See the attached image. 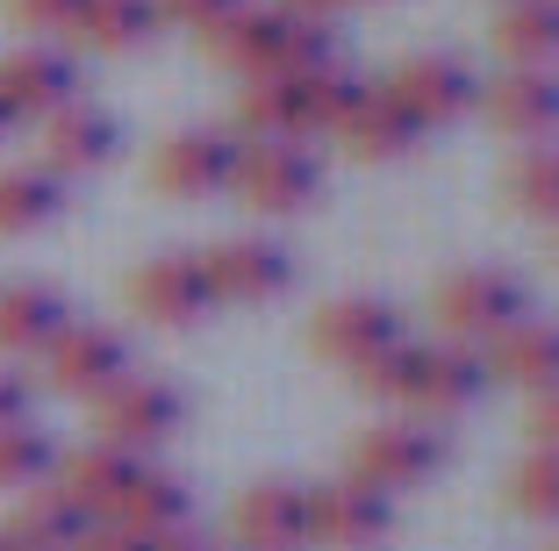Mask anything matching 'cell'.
<instances>
[{
  "label": "cell",
  "instance_id": "6da1fadb",
  "mask_svg": "<svg viewBox=\"0 0 559 551\" xmlns=\"http://www.w3.org/2000/svg\"><path fill=\"white\" fill-rule=\"evenodd\" d=\"M201 50L245 80H301L330 65V22L295 8H237L215 29H201Z\"/></svg>",
  "mask_w": 559,
  "mask_h": 551
},
{
  "label": "cell",
  "instance_id": "7a4b0ae2",
  "mask_svg": "<svg viewBox=\"0 0 559 551\" xmlns=\"http://www.w3.org/2000/svg\"><path fill=\"white\" fill-rule=\"evenodd\" d=\"M444 466V438L416 416H388V422H366L352 438V472L345 480L373 487V494H402V487H424L430 472Z\"/></svg>",
  "mask_w": 559,
  "mask_h": 551
},
{
  "label": "cell",
  "instance_id": "3957f363",
  "mask_svg": "<svg viewBox=\"0 0 559 551\" xmlns=\"http://www.w3.org/2000/svg\"><path fill=\"white\" fill-rule=\"evenodd\" d=\"M180 422H187V394L173 387V380H158V373H122L116 387L94 402V430H100V444H116V452H136V458H144L151 444L180 438Z\"/></svg>",
  "mask_w": 559,
  "mask_h": 551
},
{
  "label": "cell",
  "instance_id": "277c9868",
  "mask_svg": "<svg viewBox=\"0 0 559 551\" xmlns=\"http://www.w3.org/2000/svg\"><path fill=\"white\" fill-rule=\"evenodd\" d=\"M438 323L452 330V344H488L495 330H510L516 315H531V294L510 265H466L438 287Z\"/></svg>",
  "mask_w": 559,
  "mask_h": 551
},
{
  "label": "cell",
  "instance_id": "5b68a950",
  "mask_svg": "<svg viewBox=\"0 0 559 551\" xmlns=\"http://www.w3.org/2000/svg\"><path fill=\"white\" fill-rule=\"evenodd\" d=\"M230 194L259 215H295L323 194V165L316 151L301 144H237V172H230Z\"/></svg>",
  "mask_w": 559,
  "mask_h": 551
},
{
  "label": "cell",
  "instance_id": "8992f818",
  "mask_svg": "<svg viewBox=\"0 0 559 551\" xmlns=\"http://www.w3.org/2000/svg\"><path fill=\"white\" fill-rule=\"evenodd\" d=\"M380 94L395 100L416 130H444V122L474 115L480 80L460 65V58H444V50H416V58H402V65L388 72V86H380Z\"/></svg>",
  "mask_w": 559,
  "mask_h": 551
},
{
  "label": "cell",
  "instance_id": "52a82bcc",
  "mask_svg": "<svg viewBox=\"0 0 559 551\" xmlns=\"http://www.w3.org/2000/svg\"><path fill=\"white\" fill-rule=\"evenodd\" d=\"M201 279H209V301L259 309V301H280L295 287V259L265 237H223L215 251H201Z\"/></svg>",
  "mask_w": 559,
  "mask_h": 551
},
{
  "label": "cell",
  "instance_id": "ba28073f",
  "mask_svg": "<svg viewBox=\"0 0 559 551\" xmlns=\"http://www.w3.org/2000/svg\"><path fill=\"white\" fill-rule=\"evenodd\" d=\"M44 373H50V387L72 394V402H100V394L130 373V344L108 323H66L44 351Z\"/></svg>",
  "mask_w": 559,
  "mask_h": 551
},
{
  "label": "cell",
  "instance_id": "9c48e42d",
  "mask_svg": "<svg viewBox=\"0 0 559 551\" xmlns=\"http://www.w3.org/2000/svg\"><path fill=\"white\" fill-rule=\"evenodd\" d=\"M395 344H402V315L388 309V301H366V294L330 301V309H316V323H309V351L323 358V366H345V373H359L366 358L395 351Z\"/></svg>",
  "mask_w": 559,
  "mask_h": 551
},
{
  "label": "cell",
  "instance_id": "30bf717a",
  "mask_svg": "<svg viewBox=\"0 0 559 551\" xmlns=\"http://www.w3.org/2000/svg\"><path fill=\"white\" fill-rule=\"evenodd\" d=\"M230 172H237V136L230 130H180V136H165L158 158H151V187L173 194V201L230 194Z\"/></svg>",
  "mask_w": 559,
  "mask_h": 551
},
{
  "label": "cell",
  "instance_id": "8fae6325",
  "mask_svg": "<svg viewBox=\"0 0 559 551\" xmlns=\"http://www.w3.org/2000/svg\"><path fill=\"white\" fill-rule=\"evenodd\" d=\"M237 551H301L309 544V487L301 480H251L230 502Z\"/></svg>",
  "mask_w": 559,
  "mask_h": 551
},
{
  "label": "cell",
  "instance_id": "7c38bea8",
  "mask_svg": "<svg viewBox=\"0 0 559 551\" xmlns=\"http://www.w3.org/2000/svg\"><path fill=\"white\" fill-rule=\"evenodd\" d=\"M480 394H488V366H480L474 344H416L402 408H416V416H466Z\"/></svg>",
  "mask_w": 559,
  "mask_h": 551
},
{
  "label": "cell",
  "instance_id": "4fadbf2b",
  "mask_svg": "<svg viewBox=\"0 0 559 551\" xmlns=\"http://www.w3.org/2000/svg\"><path fill=\"white\" fill-rule=\"evenodd\" d=\"M130 309L158 330H187L215 309L209 301V279H201V259L194 251H165V259H144L130 273Z\"/></svg>",
  "mask_w": 559,
  "mask_h": 551
},
{
  "label": "cell",
  "instance_id": "5bb4252c",
  "mask_svg": "<svg viewBox=\"0 0 559 551\" xmlns=\"http://www.w3.org/2000/svg\"><path fill=\"white\" fill-rule=\"evenodd\" d=\"M388 530H395L388 494H373V487H359V480H330V487L309 494V544L366 551V544H380Z\"/></svg>",
  "mask_w": 559,
  "mask_h": 551
},
{
  "label": "cell",
  "instance_id": "9a60e30c",
  "mask_svg": "<svg viewBox=\"0 0 559 551\" xmlns=\"http://www.w3.org/2000/svg\"><path fill=\"white\" fill-rule=\"evenodd\" d=\"M122 151V122L94 100H66L58 115H44V172H100Z\"/></svg>",
  "mask_w": 559,
  "mask_h": 551
},
{
  "label": "cell",
  "instance_id": "2e32d148",
  "mask_svg": "<svg viewBox=\"0 0 559 551\" xmlns=\"http://www.w3.org/2000/svg\"><path fill=\"white\" fill-rule=\"evenodd\" d=\"M66 100H80V72H72L66 50H8L0 58V108L15 115V122H44V115H58Z\"/></svg>",
  "mask_w": 559,
  "mask_h": 551
},
{
  "label": "cell",
  "instance_id": "e0dca14e",
  "mask_svg": "<svg viewBox=\"0 0 559 551\" xmlns=\"http://www.w3.org/2000/svg\"><path fill=\"white\" fill-rule=\"evenodd\" d=\"M136 472H144V458L136 452H116V444H80V452H58V466H50V487H58V494H72V502L86 508V516H108V508L122 502V487L136 480Z\"/></svg>",
  "mask_w": 559,
  "mask_h": 551
},
{
  "label": "cell",
  "instance_id": "ac0fdd59",
  "mask_svg": "<svg viewBox=\"0 0 559 551\" xmlns=\"http://www.w3.org/2000/svg\"><path fill=\"white\" fill-rule=\"evenodd\" d=\"M72 323V301L50 279H15L0 287V351L8 358H44L50 337Z\"/></svg>",
  "mask_w": 559,
  "mask_h": 551
},
{
  "label": "cell",
  "instance_id": "d6986e66",
  "mask_svg": "<svg viewBox=\"0 0 559 551\" xmlns=\"http://www.w3.org/2000/svg\"><path fill=\"white\" fill-rule=\"evenodd\" d=\"M86 508L72 502V494H58V487H22L15 494V508H8V523H0V537L15 551H72L86 537Z\"/></svg>",
  "mask_w": 559,
  "mask_h": 551
},
{
  "label": "cell",
  "instance_id": "ffe728a7",
  "mask_svg": "<svg viewBox=\"0 0 559 551\" xmlns=\"http://www.w3.org/2000/svg\"><path fill=\"white\" fill-rule=\"evenodd\" d=\"M474 108H488V122L502 136H516V144H545L559 122V86L552 72H502Z\"/></svg>",
  "mask_w": 559,
  "mask_h": 551
},
{
  "label": "cell",
  "instance_id": "44dd1931",
  "mask_svg": "<svg viewBox=\"0 0 559 551\" xmlns=\"http://www.w3.org/2000/svg\"><path fill=\"white\" fill-rule=\"evenodd\" d=\"M480 366H488V380H516V387L545 394L559 373V330L538 323V315H516L510 330H495L480 344Z\"/></svg>",
  "mask_w": 559,
  "mask_h": 551
},
{
  "label": "cell",
  "instance_id": "7402d4cb",
  "mask_svg": "<svg viewBox=\"0 0 559 551\" xmlns=\"http://www.w3.org/2000/svg\"><path fill=\"white\" fill-rule=\"evenodd\" d=\"M100 523H122L130 537H173L194 523V494H187V480H173V472H136L130 487H122V502L108 508Z\"/></svg>",
  "mask_w": 559,
  "mask_h": 551
},
{
  "label": "cell",
  "instance_id": "603a6c76",
  "mask_svg": "<svg viewBox=\"0 0 559 551\" xmlns=\"http://www.w3.org/2000/svg\"><path fill=\"white\" fill-rule=\"evenodd\" d=\"M337 144H345L352 158H366V165H388V158H409V151L424 144V130H416V122L380 94V86H366L359 108L337 122Z\"/></svg>",
  "mask_w": 559,
  "mask_h": 551
},
{
  "label": "cell",
  "instance_id": "cb8c5ba5",
  "mask_svg": "<svg viewBox=\"0 0 559 551\" xmlns=\"http://www.w3.org/2000/svg\"><path fill=\"white\" fill-rule=\"evenodd\" d=\"M237 130H251V144H301V136H309L301 80H245V94H237Z\"/></svg>",
  "mask_w": 559,
  "mask_h": 551
},
{
  "label": "cell",
  "instance_id": "d4e9b609",
  "mask_svg": "<svg viewBox=\"0 0 559 551\" xmlns=\"http://www.w3.org/2000/svg\"><path fill=\"white\" fill-rule=\"evenodd\" d=\"M495 50L510 58V72H545L559 50V8L552 0H510L495 22Z\"/></svg>",
  "mask_w": 559,
  "mask_h": 551
},
{
  "label": "cell",
  "instance_id": "484cf974",
  "mask_svg": "<svg viewBox=\"0 0 559 551\" xmlns=\"http://www.w3.org/2000/svg\"><path fill=\"white\" fill-rule=\"evenodd\" d=\"M58 208H66V179L58 172H44V165L0 172V237H29V229H44Z\"/></svg>",
  "mask_w": 559,
  "mask_h": 551
},
{
  "label": "cell",
  "instance_id": "4316f807",
  "mask_svg": "<svg viewBox=\"0 0 559 551\" xmlns=\"http://www.w3.org/2000/svg\"><path fill=\"white\" fill-rule=\"evenodd\" d=\"M72 36H86L94 50L122 58V50H144L151 36H158V8H151V0H86V15H80Z\"/></svg>",
  "mask_w": 559,
  "mask_h": 551
},
{
  "label": "cell",
  "instance_id": "83f0119b",
  "mask_svg": "<svg viewBox=\"0 0 559 551\" xmlns=\"http://www.w3.org/2000/svg\"><path fill=\"white\" fill-rule=\"evenodd\" d=\"M50 466H58V444H50V430H36V422H8L0 430V487H44Z\"/></svg>",
  "mask_w": 559,
  "mask_h": 551
},
{
  "label": "cell",
  "instance_id": "f1b7e54d",
  "mask_svg": "<svg viewBox=\"0 0 559 551\" xmlns=\"http://www.w3.org/2000/svg\"><path fill=\"white\" fill-rule=\"evenodd\" d=\"M510 201L531 215V223H552L559 215V158H552V144H531L524 158L510 165Z\"/></svg>",
  "mask_w": 559,
  "mask_h": 551
},
{
  "label": "cell",
  "instance_id": "f546056e",
  "mask_svg": "<svg viewBox=\"0 0 559 551\" xmlns=\"http://www.w3.org/2000/svg\"><path fill=\"white\" fill-rule=\"evenodd\" d=\"M359 94H366V80H352L345 65L301 72V108H309V130H330V136H337V122L359 108Z\"/></svg>",
  "mask_w": 559,
  "mask_h": 551
},
{
  "label": "cell",
  "instance_id": "4dcf8cb0",
  "mask_svg": "<svg viewBox=\"0 0 559 551\" xmlns=\"http://www.w3.org/2000/svg\"><path fill=\"white\" fill-rule=\"evenodd\" d=\"M510 487H516V508H524L531 523H552L559 516V452H531Z\"/></svg>",
  "mask_w": 559,
  "mask_h": 551
},
{
  "label": "cell",
  "instance_id": "1f68e13d",
  "mask_svg": "<svg viewBox=\"0 0 559 551\" xmlns=\"http://www.w3.org/2000/svg\"><path fill=\"white\" fill-rule=\"evenodd\" d=\"M409 366H416V344L402 337L395 351H380V358H366L359 373V394H373V402H402V394H409Z\"/></svg>",
  "mask_w": 559,
  "mask_h": 551
},
{
  "label": "cell",
  "instance_id": "d6a6232c",
  "mask_svg": "<svg viewBox=\"0 0 559 551\" xmlns=\"http://www.w3.org/2000/svg\"><path fill=\"white\" fill-rule=\"evenodd\" d=\"M80 15H86V0H8V22L15 29H80Z\"/></svg>",
  "mask_w": 559,
  "mask_h": 551
},
{
  "label": "cell",
  "instance_id": "836d02e7",
  "mask_svg": "<svg viewBox=\"0 0 559 551\" xmlns=\"http://www.w3.org/2000/svg\"><path fill=\"white\" fill-rule=\"evenodd\" d=\"M151 8H158V22H187V29H215V22L223 15H237V8H245V0H151Z\"/></svg>",
  "mask_w": 559,
  "mask_h": 551
},
{
  "label": "cell",
  "instance_id": "e575fe53",
  "mask_svg": "<svg viewBox=\"0 0 559 551\" xmlns=\"http://www.w3.org/2000/svg\"><path fill=\"white\" fill-rule=\"evenodd\" d=\"M524 430H531V452H552V438H559V402H552V387H545V394H531Z\"/></svg>",
  "mask_w": 559,
  "mask_h": 551
},
{
  "label": "cell",
  "instance_id": "d590c367",
  "mask_svg": "<svg viewBox=\"0 0 559 551\" xmlns=\"http://www.w3.org/2000/svg\"><path fill=\"white\" fill-rule=\"evenodd\" d=\"M72 551H151V537H130L122 523H86V537Z\"/></svg>",
  "mask_w": 559,
  "mask_h": 551
},
{
  "label": "cell",
  "instance_id": "8d00e7d4",
  "mask_svg": "<svg viewBox=\"0 0 559 551\" xmlns=\"http://www.w3.org/2000/svg\"><path fill=\"white\" fill-rule=\"evenodd\" d=\"M8 422H29V380L0 366V430H8Z\"/></svg>",
  "mask_w": 559,
  "mask_h": 551
},
{
  "label": "cell",
  "instance_id": "74e56055",
  "mask_svg": "<svg viewBox=\"0 0 559 551\" xmlns=\"http://www.w3.org/2000/svg\"><path fill=\"white\" fill-rule=\"evenodd\" d=\"M151 551H223V544H209L194 530H173V537H151Z\"/></svg>",
  "mask_w": 559,
  "mask_h": 551
},
{
  "label": "cell",
  "instance_id": "f35d334b",
  "mask_svg": "<svg viewBox=\"0 0 559 551\" xmlns=\"http://www.w3.org/2000/svg\"><path fill=\"white\" fill-rule=\"evenodd\" d=\"M287 8H295V15H316V22H323V15H337V8H352V0H287Z\"/></svg>",
  "mask_w": 559,
  "mask_h": 551
},
{
  "label": "cell",
  "instance_id": "ab89813d",
  "mask_svg": "<svg viewBox=\"0 0 559 551\" xmlns=\"http://www.w3.org/2000/svg\"><path fill=\"white\" fill-rule=\"evenodd\" d=\"M8 130H15V115H8V108H0V136H8Z\"/></svg>",
  "mask_w": 559,
  "mask_h": 551
},
{
  "label": "cell",
  "instance_id": "60d3db41",
  "mask_svg": "<svg viewBox=\"0 0 559 551\" xmlns=\"http://www.w3.org/2000/svg\"><path fill=\"white\" fill-rule=\"evenodd\" d=\"M0 551H15V544H8V537H0Z\"/></svg>",
  "mask_w": 559,
  "mask_h": 551
}]
</instances>
